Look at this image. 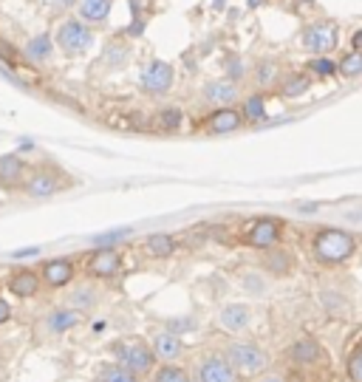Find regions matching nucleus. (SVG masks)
Instances as JSON below:
<instances>
[{
    "label": "nucleus",
    "instance_id": "19",
    "mask_svg": "<svg viewBox=\"0 0 362 382\" xmlns=\"http://www.w3.org/2000/svg\"><path fill=\"white\" fill-rule=\"evenodd\" d=\"M204 97H207V102H213V105H218V108H229V105H235V99L240 97V88H238V82H232V79L209 82V85L204 88Z\"/></svg>",
    "mask_w": 362,
    "mask_h": 382
},
{
    "label": "nucleus",
    "instance_id": "35",
    "mask_svg": "<svg viewBox=\"0 0 362 382\" xmlns=\"http://www.w3.org/2000/svg\"><path fill=\"white\" fill-rule=\"evenodd\" d=\"M164 329L173 332V334H184L190 329H196V317H173L164 323Z\"/></svg>",
    "mask_w": 362,
    "mask_h": 382
},
{
    "label": "nucleus",
    "instance_id": "9",
    "mask_svg": "<svg viewBox=\"0 0 362 382\" xmlns=\"http://www.w3.org/2000/svg\"><path fill=\"white\" fill-rule=\"evenodd\" d=\"M90 43H94V32L82 23V20H66L63 26L57 28V46L63 48L66 54H82L90 48Z\"/></svg>",
    "mask_w": 362,
    "mask_h": 382
},
{
    "label": "nucleus",
    "instance_id": "17",
    "mask_svg": "<svg viewBox=\"0 0 362 382\" xmlns=\"http://www.w3.org/2000/svg\"><path fill=\"white\" fill-rule=\"evenodd\" d=\"M218 323L229 334H244L249 329V323H252V309L247 303H229V306L221 309Z\"/></svg>",
    "mask_w": 362,
    "mask_h": 382
},
{
    "label": "nucleus",
    "instance_id": "18",
    "mask_svg": "<svg viewBox=\"0 0 362 382\" xmlns=\"http://www.w3.org/2000/svg\"><path fill=\"white\" fill-rule=\"evenodd\" d=\"M260 267H263V272L275 275V278H289L294 272V258L289 249L275 247V249H266L260 255Z\"/></svg>",
    "mask_w": 362,
    "mask_h": 382
},
{
    "label": "nucleus",
    "instance_id": "24",
    "mask_svg": "<svg viewBox=\"0 0 362 382\" xmlns=\"http://www.w3.org/2000/svg\"><path fill=\"white\" fill-rule=\"evenodd\" d=\"M150 382H193V374L178 363H162L150 376Z\"/></svg>",
    "mask_w": 362,
    "mask_h": 382
},
{
    "label": "nucleus",
    "instance_id": "3",
    "mask_svg": "<svg viewBox=\"0 0 362 382\" xmlns=\"http://www.w3.org/2000/svg\"><path fill=\"white\" fill-rule=\"evenodd\" d=\"M224 354L232 363V368L238 371V376H263L272 368V357L269 351L252 340H232L224 345Z\"/></svg>",
    "mask_w": 362,
    "mask_h": 382
},
{
    "label": "nucleus",
    "instance_id": "16",
    "mask_svg": "<svg viewBox=\"0 0 362 382\" xmlns=\"http://www.w3.org/2000/svg\"><path fill=\"white\" fill-rule=\"evenodd\" d=\"M150 345H153L159 363H175V360H181V354H184V340H181V334H173L167 329H162L150 337Z\"/></svg>",
    "mask_w": 362,
    "mask_h": 382
},
{
    "label": "nucleus",
    "instance_id": "26",
    "mask_svg": "<svg viewBox=\"0 0 362 382\" xmlns=\"http://www.w3.org/2000/svg\"><path fill=\"white\" fill-rule=\"evenodd\" d=\"M51 51H54V43H51L48 35H37V37H32L26 43V57L32 63H46L51 57Z\"/></svg>",
    "mask_w": 362,
    "mask_h": 382
},
{
    "label": "nucleus",
    "instance_id": "10",
    "mask_svg": "<svg viewBox=\"0 0 362 382\" xmlns=\"http://www.w3.org/2000/svg\"><path fill=\"white\" fill-rule=\"evenodd\" d=\"M173 79H175L173 66L164 63V60H153V63H150V66L142 71L139 88H142L144 94H150V97H162V94H167L170 88H173Z\"/></svg>",
    "mask_w": 362,
    "mask_h": 382
},
{
    "label": "nucleus",
    "instance_id": "39",
    "mask_svg": "<svg viewBox=\"0 0 362 382\" xmlns=\"http://www.w3.org/2000/svg\"><path fill=\"white\" fill-rule=\"evenodd\" d=\"M255 382H286V376H280V374H263Z\"/></svg>",
    "mask_w": 362,
    "mask_h": 382
},
{
    "label": "nucleus",
    "instance_id": "30",
    "mask_svg": "<svg viewBox=\"0 0 362 382\" xmlns=\"http://www.w3.org/2000/svg\"><path fill=\"white\" fill-rule=\"evenodd\" d=\"M240 113H244V122H260L266 116V102L260 94H252L244 99V105H240Z\"/></svg>",
    "mask_w": 362,
    "mask_h": 382
},
{
    "label": "nucleus",
    "instance_id": "40",
    "mask_svg": "<svg viewBox=\"0 0 362 382\" xmlns=\"http://www.w3.org/2000/svg\"><path fill=\"white\" fill-rule=\"evenodd\" d=\"M351 46H354V51H362V28L351 37Z\"/></svg>",
    "mask_w": 362,
    "mask_h": 382
},
{
    "label": "nucleus",
    "instance_id": "13",
    "mask_svg": "<svg viewBox=\"0 0 362 382\" xmlns=\"http://www.w3.org/2000/svg\"><path fill=\"white\" fill-rule=\"evenodd\" d=\"M6 289L12 292L15 298L20 300H28V298H37L43 292V278H40V269H28V267H20L9 275L6 280Z\"/></svg>",
    "mask_w": 362,
    "mask_h": 382
},
{
    "label": "nucleus",
    "instance_id": "8",
    "mask_svg": "<svg viewBox=\"0 0 362 382\" xmlns=\"http://www.w3.org/2000/svg\"><path fill=\"white\" fill-rule=\"evenodd\" d=\"M300 46L314 57H328V51L337 46V26L334 23H312L300 35Z\"/></svg>",
    "mask_w": 362,
    "mask_h": 382
},
{
    "label": "nucleus",
    "instance_id": "37",
    "mask_svg": "<svg viewBox=\"0 0 362 382\" xmlns=\"http://www.w3.org/2000/svg\"><path fill=\"white\" fill-rule=\"evenodd\" d=\"M12 314H15V312H12V303H9L6 298H0V326H3V323H9Z\"/></svg>",
    "mask_w": 362,
    "mask_h": 382
},
{
    "label": "nucleus",
    "instance_id": "32",
    "mask_svg": "<svg viewBox=\"0 0 362 382\" xmlns=\"http://www.w3.org/2000/svg\"><path fill=\"white\" fill-rule=\"evenodd\" d=\"M345 376H348V382H362V343L348 351V357H345Z\"/></svg>",
    "mask_w": 362,
    "mask_h": 382
},
{
    "label": "nucleus",
    "instance_id": "23",
    "mask_svg": "<svg viewBox=\"0 0 362 382\" xmlns=\"http://www.w3.org/2000/svg\"><path fill=\"white\" fill-rule=\"evenodd\" d=\"M97 382H144V379L119 363H99L97 365Z\"/></svg>",
    "mask_w": 362,
    "mask_h": 382
},
{
    "label": "nucleus",
    "instance_id": "22",
    "mask_svg": "<svg viewBox=\"0 0 362 382\" xmlns=\"http://www.w3.org/2000/svg\"><path fill=\"white\" fill-rule=\"evenodd\" d=\"M278 88H280V97H286V99H300V97H303L309 88H312V77H309L306 71H294V74H286V77L278 82Z\"/></svg>",
    "mask_w": 362,
    "mask_h": 382
},
{
    "label": "nucleus",
    "instance_id": "36",
    "mask_svg": "<svg viewBox=\"0 0 362 382\" xmlns=\"http://www.w3.org/2000/svg\"><path fill=\"white\" fill-rule=\"evenodd\" d=\"M244 77H247L244 60H240V57H229V79L238 82V79H244Z\"/></svg>",
    "mask_w": 362,
    "mask_h": 382
},
{
    "label": "nucleus",
    "instance_id": "15",
    "mask_svg": "<svg viewBox=\"0 0 362 382\" xmlns=\"http://www.w3.org/2000/svg\"><path fill=\"white\" fill-rule=\"evenodd\" d=\"M28 167L17 153H3L0 156V187L3 190H23Z\"/></svg>",
    "mask_w": 362,
    "mask_h": 382
},
{
    "label": "nucleus",
    "instance_id": "11",
    "mask_svg": "<svg viewBox=\"0 0 362 382\" xmlns=\"http://www.w3.org/2000/svg\"><path fill=\"white\" fill-rule=\"evenodd\" d=\"M289 360H292L297 368L312 371V368H317V365L325 363V348H323V343H320L317 337H300V340L289 348Z\"/></svg>",
    "mask_w": 362,
    "mask_h": 382
},
{
    "label": "nucleus",
    "instance_id": "38",
    "mask_svg": "<svg viewBox=\"0 0 362 382\" xmlns=\"http://www.w3.org/2000/svg\"><path fill=\"white\" fill-rule=\"evenodd\" d=\"M147 6H150V0H131V9L136 15V20L142 17V9H147Z\"/></svg>",
    "mask_w": 362,
    "mask_h": 382
},
{
    "label": "nucleus",
    "instance_id": "20",
    "mask_svg": "<svg viewBox=\"0 0 362 382\" xmlns=\"http://www.w3.org/2000/svg\"><path fill=\"white\" fill-rule=\"evenodd\" d=\"M142 249H144L147 258L164 260V258H173L175 255L178 241L173 238V235H167V232H153V235H147V241L142 244Z\"/></svg>",
    "mask_w": 362,
    "mask_h": 382
},
{
    "label": "nucleus",
    "instance_id": "41",
    "mask_svg": "<svg viewBox=\"0 0 362 382\" xmlns=\"http://www.w3.org/2000/svg\"><path fill=\"white\" fill-rule=\"evenodd\" d=\"M40 249L37 247H32V249H23V252H15V258H32V255H37Z\"/></svg>",
    "mask_w": 362,
    "mask_h": 382
},
{
    "label": "nucleus",
    "instance_id": "12",
    "mask_svg": "<svg viewBox=\"0 0 362 382\" xmlns=\"http://www.w3.org/2000/svg\"><path fill=\"white\" fill-rule=\"evenodd\" d=\"M40 278L48 289H66L77 278V263L71 258H51L40 267Z\"/></svg>",
    "mask_w": 362,
    "mask_h": 382
},
{
    "label": "nucleus",
    "instance_id": "5",
    "mask_svg": "<svg viewBox=\"0 0 362 382\" xmlns=\"http://www.w3.org/2000/svg\"><path fill=\"white\" fill-rule=\"evenodd\" d=\"M283 232H286V224L275 216H260L255 221H249L247 232H244V241L249 249H258V252H266V249H275L280 241H283Z\"/></svg>",
    "mask_w": 362,
    "mask_h": 382
},
{
    "label": "nucleus",
    "instance_id": "4",
    "mask_svg": "<svg viewBox=\"0 0 362 382\" xmlns=\"http://www.w3.org/2000/svg\"><path fill=\"white\" fill-rule=\"evenodd\" d=\"M71 187H74L71 175H66L63 170L54 167V164H40L35 170H28L23 193L32 195V198H48V195H57V193H63V190H71Z\"/></svg>",
    "mask_w": 362,
    "mask_h": 382
},
{
    "label": "nucleus",
    "instance_id": "14",
    "mask_svg": "<svg viewBox=\"0 0 362 382\" xmlns=\"http://www.w3.org/2000/svg\"><path fill=\"white\" fill-rule=\"evenodd\" d=\"M240 125H244V113H240V108L229 105V108H218V111L209 113L207 122H204V131L224 136V133H235Z\"/></svg>",
    "mask_w": 362,
    "mask_h": 382
},
{
    "label": "nucleus",
    "instance_id": "6",
    "mask_svg": "<svg viewBox=\"0 0 362 382\" xmlns=\"http://www.w3.org/2000/svg\"><path fill=\"white\" fill-rule=\"evenodd\" d=\"M193 382H240V376L227 360L224 351H204L196 360Z\"/></svg>",
    "mask_w": 362,
    "mask_h": 382
},
{
    "label": "nucleus",
    "instance_id": "28",
    "mask_svg": "<svg viewBox=\"0 0 362 382\" xmlns=\"http://www.w3.org/2000/svg\"><path fill=\"white\" fill-rule=\"evenodd\" d=\"M340 68L337 63L331 60V57H312V60L306 63V74L309 77H320V79H328V77H334Z\"/></svg>",
    "mask_w": 362,
    "mask_h": 382
},
{
    "label": "nucleus",
    "instance_id": "21",
    "mask_svg": "<svg viewBox=\"0 0 362 382\" xmlns=\"http://www.w3.org/2000/svg\"><path fill=\"white\" fill-rule=\"evenodd\" d=\"M79 320H82V312H77L71 306L68 309H51L46 314V326H48L51 334H66V332L79 326Z\"/></svg>",
    "mask_w": 362,
    "mask_h": 382
},
{
    "label": "nucleus",
    "instance_id": "31",
    "mask_svg": "<svg viewBox=\"0 0 362 382\" xmlns=\"http://www.w3.org/2000/svg\"><path fill=\"white\" fill-rule=\"evenodd\" d=\"M128 238H131V229L122 227V229H108V232L97 235L94 244H97L99 249H116V244H122V241H128Z\"/></svg>",
    "mask_w": 362,
    "mask_h": 382
},
{
    "label": "nucleus",
    "instance_id": "34",
    "mask_svg": "<svg viewBox=\"0 0 362 382\" xmlns=\"http://www.w3.org/2000/svg\"><path fill=\"white\" fill-rule=\"evenodd\" d=\"M255 82H258L260 88L275 85V82H278V63H272V60L260 63V66L255 68Z\"/></svg>",
    "mask_w": 362,
    "mask_h": 382
},
{
    "label": "nucleus",
    "instance_id": "25",
    "mask_svg": "<svg viewBox=\"0 0 362 382\" xmlns=\"http://www.w3.org/2000/svg\"><path fill=\"white\" fill-rule=\"evenodd\" d=\"M113 0H79V17L88 23H102L111 15Z\"/></svg>",
    "mask_w": 362,
    "mask_h": 382
},
{
    "label": "nucleus",
    "instance_id": "33",
    "mask_svg": "<svg viewBox=\"0 0 362 382\" xmlns=\"http://www.w3.org/2000/svg\"><path fill=\"white\" fill-rule=\"evenodd\" d=\"M337 68H340V74L348 77V79L359 77V74H362V51H351V54H345L343 60L337 63Z\"/></svg>",
    "mask_w": 362,
    "mask_h": 382
},
{
    "label": "nucleus",
    "instance_id": "7",
    "mask_svg": "<svg viewBox=\"0 0 362 382\" xmlns=\"http://www.w3.org/2000/svg\"><path fill=\"white\" fill-rule=\"evenodd\" d=\"M125 260L116 249H94L85 260V275L94 280H113L116 275H122Z\"/></svg>",
    "mask_w": 362,
    "mask_h": 382
},
{
    "label": "nucleus",
    "instance_id": "27",
    "mask_svg": "<svg viewBox=\"0 0 362 382\" xmlns=\"http://www.w3.org/2000/svg\"><path fill=\"white\" fill-rule=\"evenodd\" d=\"M181 122H184V113H181V108H175V105L162 108L156 113V131H162V133H175L181 128Z\"/></svg>",
    "mask_w": 362,
    "mask_h": 382
},
{
    "label": "nucleus",
    "instance_id": "29",
    "mask_svg": "<svg viewBox=\"0 0 362 382\" xmlns=\"http://www.w3.org/2000/svg\"><path fill=\"white\" fill-rule=\"evenodd\" d=\"M97 300H99V295H97V289L94 286H79L74 295H71V309H77V312H88V309H94L97 306Z\"/></svg>",
    "mask_w": 362,
    "mask_h": 382
},
{
    "label": "nucleus",
    "instance_id": "2",
    "mask_svg": "<svg viewBox=\"0 0 362 382\" xmlns=\"http://www.w3.org/2000/svg\"><path fill=\"white\" fill-rule=\"evenodd\" d=\"M111 357L113 363L131 368L133 374H139L142 379H150L153 371L162 365L153 345L147 340H139V337H131V340H113L111 343Z\"/></svg>",
    "mask_w": 362,
    "mask_h": 382
},
{
    "label": "nucleus",
    "instance_id": "1",
    "mask_svg": "<svg viewBox=\"0 0 362 382\" xmlns=\"http://www.w3.org/2000/svg\"><path fill=\"white\" fill-rule=\"evenodd\" d=\"M356 252V238L340 227H323L312 235V255L323 267H343Z\"/></svg>",
    "mask_w": 362,
    "mask_h": 382
}]
</instances>
